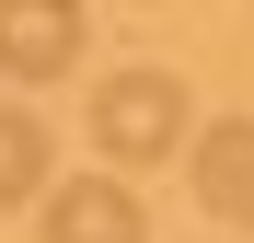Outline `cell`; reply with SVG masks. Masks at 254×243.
Segmentation results:
<instances>
[{"label":"cell","instance_id":"cell-3","mask_svg":"<svg viewBox=\"0 0 254 243\" xmlns=\"http://www.w3.org/2000/svg\"><path fill=\"white\" fill-rule=\"evenodd\" d=\"M81 58V0H0V81H58Z\"/></svg>","mask_w":254,"mask_h":243},{"label":"cell","instance_id":"cell-5","mask_svg":"<svg viewBox=\"0 0 254 243\" xmlns=\"http://www.w3.org/2000/svg\"><path fill=\"white\" fill-rule=\"evenodd\" d=\"M35 185H47V128H35L23 104H0V209L35 197Z\"/></svg>","mask_w":254,"mask_h":243},{"label":"cell","instance_id":"cell-4","mask_svg":"<svg viewBox=\"0 0 254 243\" xmlns=\"http://www.w3.org/2000/svg\"><path fill=\"white\" fill-rule=\"evenodd\" d=\"M196 197H208L231 232H254V116H220V128H196Z\"/></svg>","mask_w":254,"mask_h":243},{"label":"cell","instance_id":"cell-1","mask_svg":"<svg viewBox=\"0 0 254 243\" xmlns=\"http://www.w3.org/2000/svg\"><path fill=\"white\" fill-rule=\"evenodd\" d=\"M93 139H104V162L185 151V81H174V70H116V81H93Z\"/></svg>","mask_w":254,"mask_h":243},{"label":"cell","instance_id":"cell-2","mask_svg":"<svg viewBox=\"0 0 254 243\" xmlns=\"http://www.w3.org/2000/svg\"><path fill=\"white\" fill-rule=\"evenodd\" d=\"M35 209H47V243H150L139 197L116 174H69V185H35Z\"/></svg>","mask_w":254,"mask_h":243}]
</instances>
